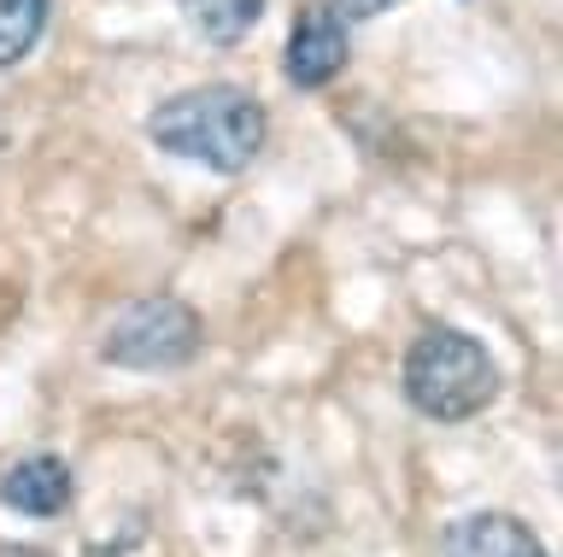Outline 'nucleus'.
Masks as SVG:
<instances>
[{"instance_id":"1","label":"nucleus","mask_w":563,"mask_h":557,"mask_svg":"<svg viewBox=\"0 0 563 557\" xmlns=\"http://www.w3.org/2000/svg\"><path fill=\"white\" fill-rule=\"evenodd\" d=\"M147 135L165 153H176V159H200L206 170L235 177L264 147V107L246 89L211 82V89H188V94L165 100L147 118Z\"/></svg>"},{"instance_id":"2","label":"nucleus","mask_w":563,"mask_h":557,"mask_svg":"<svg viewBox=\"0 0 563 557\" xmlns=\"http://www.w3.org/2000/svg\"><path fill=\"white\" fill-rule=\"evenodd\" d=\"M405 399L434 423H470L499 399V370L482 341L457 328H429L405 358Z\"/></svg>"},{"instance_id":"3","label":"nucleus","mask_w":563,"mask_h":557,"mask_svg":"<svg viewBox=\"0 0 563 557\" xmlns=\"http://www.w3.org/2000/svg\"><path fill=\"white\" fill-rule=\"evenodd\" d=\"M206 328L200 311H188L183 300L158 293V300H135L118 311V323L106 328V364L118 370H183V364L200 353Z\"/></svg>"},{"instance_id":"4","label":"nucleus","mask_w":563,"mask_h":557,"mask_svg":"<svg viewBox=\"0 0 563 557\" xmlns=\"http://www.w3.org/2000/svg\"><path fill=\"white\" fill-rule=\"evenodd\" d=\"M288 82L294 89H323V82L341 77L346 65V24L334 7H306V19L294 24L288 36Z\"/></svg>"},{"instance_id":"5","label":"nucleus","mask_w":563,"mask_h":557,"mask_svg":"<svg viewBox=\"0 0 563 557\" xmlns=\"http://www.w3.org/2000/svg\"><path fill=\"white\" fill-rule=\"evenodd\" d=\"M446 557H545L534 528L505 511H475L446 528Z\"/></svg>"},{"instance_id":"6","label":"nucleus","mask_w":563,"mask_h":557,"mask_svg":"<svg viewBox=\"0 0 563 557\" xmlns=\"http://www.w3.org/2000/svg\"><path fill=\"white\" fill-rule=\"evenodd\" d=\"M0 504H12V511L24 516H59L70 504V469L65 458H24L12 464L7 476H0Z\"/></svg>"},{"instance_id":"7","label":"nucleus","mask_w":563,"mask_h":557,"mask_svg":"<svg viewBox=\"0 0 563 557\" xmlns=\"http://www.w3.org/2000/svg\"><path fill=\"white\" fill-rule=\"evenodd\" d=\"M194 36H206L211 47H235L258 30L264 0H176Z\"/></svg>"},{"instance_id":"8","label":"nucleus","mask_w":563,"mask_h":557,"mask_svg":"<svg viewBox=\"0 0 563 557\" xmlns=\"http://www.w3.org/2000/svg\"><path fill=\"white\" fill-rule=\"evenodd\" d=\"M47 0H0V65H18L42 42Z\"/></svg>"},{"instance_id":"9","label":"nucleus","mask_w":563,"mask_h":557,"mask_svg":"<svg viewBox=\"0 0 563 557\" xmlns=\"http://www.w3.org/2000/svg\"><path fill=\"white\" fill-rule=\"evenodd\" d=\"M341 7V19H382V12H394L399 0H334Z\"/></svg>"},{"instance_id":"10","label":"nucleus","mask_w":563,"mask_h":557,"mask_svg":"<svg viewBox=\"0 0 563 557\" xmlns=\"http://www.w3.org/2000/svg\"><path fill=\"white\" fill-rule=\"evenodd\" d=\"M0 557H42V552H30V546H0Z\"/></svg>"}]
</instances>
